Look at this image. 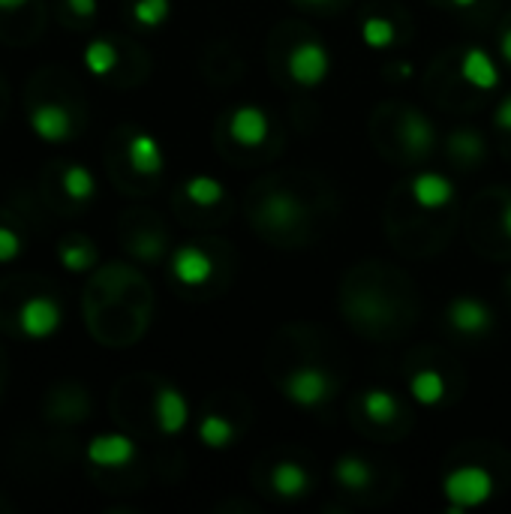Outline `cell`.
<instances>
[{"instance_id":"obj_13","label":"cell","mask_w":511,"mask_h":514,"mask_svg":"<svg viewBox=\"0 0 511 514\" xmlns=\"http://www.w3.org/2000/svg\"><path fill=\"white\" fill-rule=\"evenodd\" d=\"M262 220L271 223L274 229H292L304 220V202L286 190H274L262 202Z\"/></svg>"},{"instance_id":"obj_10","label":"cell","mask_w":511,"mask_h":514,"mask_svg":"<svg viewBox=\"0 0 511 514\" xmlns=\"http://www.w3.org/2000/svg\"><path fill=\"white\" fill-rule=\"evenodd\" d=\"M31 130L43 142H64L73 136V118L64 106L58 103H43L31 112Z\"/></svg>"},{"instance_id":"obj_6","label":"cell","mask_w":511,"mask_h":514,"mask_svg":"<svg viewBox=\"0 0 511 514\" xmlns=\"http://www.w3.org/2000/svg\"><path fill=\"white\" fill-rule=\"evenodd\" d=\"M133 457H136V442L124 433H103V436H94L88 445V460L106 469L127 466Z\"/></svg>"},{"instance_id":"obj_26","label":"cell","mask_w":511,"mask_h":514,"mask_svg":"<svg viewBox=\"0 0 511 514\" xmlns=\"http://www.w3.org/2000/svg\"><path fill=\"white\" fill-rule=\"evenodd\" d=\"M58 256H61L64 268H70V271H88L97 262V250L91 244H85V241H67V244H61V253Z\"/></svg>"},{"instance_id":"obj_25","label":"cell","mask_w":511,"mask_h":514,"mask_svg":"<svg viewBox=\"0 0 511 514\" xmlns=\"http://www.w3.org/2000/svg\"><path fill=\"white\" fill-rule=\"evenodd\" d=\"M64 190L70 199H91L94 190H97V181H94V172L88 166H70L64 172Z\"/></svg>"},{"instance_id":"obj_34","label":"cell","mask_w":511,"mask_h":514,"mask_svg":"<svg viewBox=\"0 0 511 514\" xmlns=\"http://www.w3.org/2000/svg\"><path fill=\"white\" fill-rule=\"evenodd\" d=\"M25 4H28V0H0V10H19Z\"/></svg>"},{"instance_id":"obj_3","label":"cell","mask_w":511,"mask_h":514,"mask_svg":"<svg viewBox=\"0 0 511 514\" xmlns=\"http://www.w3.org/2000/svg\"><path fill=\"white\" fill-rule=\"evenodd\" d=\"M331 73V55L322 43L316 40H301L292 52H289V76L301 85V88H316L328 79Z\"/></svg>"},{"instance_id":"obj_22","label":"cell","mask_w":511,"mask_h":514,"mask_svg":"<svg viewBox=\"0 0 511 514\" xmlns=\"http://www.w3.org/2000/svg\"><path fill=\"white\" fill-rule=\"evenodd\" d=\"M448 151H451V157H454L457 163L469 166V163L481 160L484 142H481V136H478L475 130H457V133H451V139H448Z\"/></svg>"},{"instance_id":"obj_17","label":"cell","mask_w":511,"mask_h":514,"mask_svg":"<svg viewBox=\"0 0 511 514\" xmlns=\"http://www.w3.org/2000/svg\"><path fill=\"white\" fill-rule=\"evenodd\" d=\"M334 475L340 484H346L349 490H364L373 484V466L358 457V454H343L337 463H334Z\"/></svg>"},{"instance_id":"obj_36","label":"cell","mask_w":511,"mask_h":514,"mask_svg":"<svg viewBox=\"0 0 511 514\" xmlns=\"http://www.w3.org/2000/svg\"><path fill=\"white\" fill-rule=\"evenodd\" d=\"M304 4H313V7H319V4H328V0H304Z\"/></svg>"},{"instance_id":"obj_2","label":"cell","mask_w":511,"mask_h":514,"mask_svg":"<svg viewBox=\"0 0 511 514\" xmlns=\"http://www.w3.org/2000/svg\"><path fill=\"white\" fill-rule=\"evenodd\" d=\"M331 391H334V379H331V373L322 370V367H298V370H292V373L286 376V382H283V394H286L295 406H304V409L325 403V400L331 397Z\"/></svg>"},{"instance_id":"obj_21","label":"cell","mask_w":511,"mask_h":514,"mask_svg":"<svg viewBox=\"0 0 511 514\" xmlns=\"http://www.w3.org/2000/svg\"><path fill=\"white\" fill-rule=\"evenodd\" d=\"M184 193H187V199H190L193 205H199V208H211V205H217V202L226 196L223 184H220L217 178H211V175H196V178H190L187 187H184Z\"/></svg>"},{"instance_id":"obj_30","label":"cell","mask_w":511,"mask_h":514,"mask_svg":"<svg viewBox=\"0 0 511 514\" xmlns=\"http://www.w3.org/2000/svg\"><path fill=\"white\" fill-rule=\"evenodd\" d=\"M160 253H163V244H160V241H154V238H151V241H139V244H136V256H142V259H157Z\"/></svg>"},{"instance_id":"obj_35","label":"cell","mask_w":511,"mask_h":514,"mask_svg":"<svg viewBox=\"0 0 511 514\" xmlns=\"http://www.w3.org/2000/svg\"><path fill=\"white\" fill-rule=\"evenodd\" d=\"M451 4H454V7H475L478 0H451Z\"/></svg>"},{"instance_id":"obj_14","label":"cell","mask_w":511,"mask_h":514,"mask_svg":"<svg viewBox=\"0 0 511 514\" xmlns=\"http://www.w3.org/2000/svg\"><path fill=\"white\" fill-rule=\"evenodd\" d=\"M433 124L421 115V112H406L400 121V142L412 157H424L433 148Z\"/></svg>"},{"instance_id":"obj_8","label":"cell","mask_w":511,"mask_h":514,"mask_svg":"<svg viewBox=\"0 0 511 514\" xmlns=\"http://www.w3.org/2000/svg\"><path fill=\"white\" fill-rule=\"evenodd\" d=\"M154 415H157L160 430L169 433V436H175V433H181V430L187 427V421H190V403H187V397H184L178 388L163 385V388L157 391V397H154Z\"/></svg>"},{"instance_id":"obj_32","label":"cell","mask_w":511,"mask_h":514,"mask_svg":"<svg viewBox=\"0 0 511 514\" xmlns=\"http://www.w3.org/2000/svg\"><path fill=\"white\" fill-rule=\"evenodd\" d=\"M499 55H502V61L511 67V28H505L502 37H499Z\"/></svg>"},{"instance_id":"obj_12","label":"cell","mask_w":511,"mask_h":514,"mask_svg":"<svg viewBox=\"0 0 511 514\" xmlns=\"http://www.w3.org/2000/svg\"><path fill=\"white\" fill-rule=\"evenodd\" d=\"M409 190H412V199L421 208H427V211H439V208L451 205V199H454V184L445 175H439V172H421V175H415Z\"/></svg>"},{"instance_id":"obj_24","label":"cell","mask_w":511,"mask_h":514,"mask_svg":"<svg viewBox=\"0 0 511 514\" xmlns=\"http://www.w3.org/2000/svg\"><path fill=\"white\" fill-rule=\"evenodd\" d=\"M85 67L94 73V76H106L118 67V52L112 43L106 40H94L88 49H85Z\"/></svg>"},{"instance_id":"obj_1","label":"cell","mask_w":511,"mask_h":514,"mask_svg":"<svg viewBox=\"0 0 511 514\" xmlns=\"http://www.w3.org/2000/svg\"><path fill=\"white\" fill-rule=\"evenodd\" d=\"M442 490H445L451 505H460L466 511V508L484 505L493 496L496 481H493V475L484 466H457V469H451L445 475Z\"/></svg>"},{"instance_id":"obj_9","label":"cell","mask_w":511,"mask_h":514,"mask_svg":"<svg viewBox=\"0 0 511 514\" xmlns=\"http://www.w3.org/2000/svg\"><path fill=\"white\" fill-rule=\"evenodd\" d=\"M229 136L244 148H259L268 139V115L259 106H238L229 118Z\"/></svg>"},{"instance_id":"obj_27","label":"cell","mask_w":511,"mask_h":514,"mask_svg":"<svg viewBox=\"0 0 511 514\" xmlns=\"http://www.w3.org/2000/svg\"><path fill=\"white\" fill-rule=\"evenodd\" d=\"M172 13V4L169 0H136V7H133V16L139 25L145 28H157L169 19Z\"/></svg>"},{"instance_id":"obj_11","label":"cell","mask_w":511,"mask_h":514,"mask_svg":"<svg viewBox=\"0 0 511 514\" xmlns=\"http://www.w3.org/2000/svg\"><path fill=\"white\" fill-rule=\"evenodd\" d=\"M460 76L478 91H493L499 85V67L481 46H469L460 58Z\"/></svg>"},{"instance_id":"obj_4","label":"cell","mask_w":511,"mask_h":514,"mask_svg":"<svg viewBox=\"0 0 511 514\" xmlns=\"http://www.w3.org/2000/svg\"><path fill=\"white\" fill-rule=\"evenodd\" d=\"M448 322L454 331L475 337V334H484L493 328V310L472 295H460L448 304Z\"/></svg>"},{"instance_id":"obj_16","label":"cell","mask_w":511,"mask_h":514,"mask_svg":"<svg viewBox=\"0 0 511 514\" xmlns=\"http://www.w3.org/2000/svg\"><path fill=\"white\" fill-rule=\"evenodd\" d=\"M127 157H130V166L139 175H160L163 172V151H160L157 139L148 136V133H139V136L130 139Z\"/></svg>"},{"instance_id":"obj_18","label":"cell","mask_w":511,"mask_h":514,"mask_svg":"<svg viewBox=\"0 0 511 514\" xmlns=\"http://www.w3.org/2000/svg\"><path fill=\"white\" fill-rule=\"evenodd\" d=\"M409 391L421 406H436L445 397V379L436 370H418L409 379Z\"/></svg>"},{"instance_id":"obj_5","label":"cell","mask_w":511,"mask_h":514,"mask_svg":"<svg viewBox=\"0 0 511 514\" xmlns=\"http://www.w3.org/2000/svg\"><path fill=\"white\" fill-rule=\"evenodd\" d=\"M19 325L28 337L43 340L61 328V307L52 298H28L19 310Z\"/></svg>"},{"instance_id":"obj_31","label":"cell","mask_w":511,"mask_h":514,"mask_svg":"<svg viewBox=\"0 0 511 514\" xmlns=\"http://www.w3.org/2000/svg\"><path fill=\"white\" fill-rule=\"evenodd\" d=\"M70 10L79 13V16H94L97 13V0H70Z\"/></svg>"},{"instance_id":"obj_33","label":"cell","mask_w":511,"mask_h":514,"mask_svg":"<svg viewBox=\"0 0 511 514\" xmlns=\"http://www.w3.org/2000/svg\"><path fill=\"white\" fill-rule=\"evenodd\" d=\"M499 223H502V232H505V235L511 238V202H508V205L502 208V220H499Z\"/></svg>"},{"instance_id":"obj_23","label":"cell","mask_w":511,"mask_h":514,"mask_svg":"<svg viewBox=\"0 0 511 514\" xmlns=\"http://www.w3.org/2000/svg\"><path fill=\"white\" fill-rule=\"evenodd\" d=\"M361 40H364L367 49H388V46L397 40V31H394V25H391L388 19L370 16V19H364V25H361Z\"/></svg>"},{"instance_id":"obj_19","label":"cell","mask_w":511,"mask_h":514,"mask_svg":"<svg viewBox=\"0 0 511 514\" xmlns=\"http://www.w3.org/2000/svg\"><path fill=\"white\" fill-rule=\"evenodd\" d=\"M361 403H364L367 418L376 421V424H388L400 412V403H397V397L388 388H370V391H364V400Z\"/></svg>"},{"instance_id":"obj_28","label":"cell","mask_w":511,"mask_h":514,"mask_svg":"<svg viewBox=\"0 0 511 514\" xmlns=\"http://www.w3.org/2000/svg\"><path fill=\"white\" fill-rule=\"evenodd\" d=\"M19 253H22V238L13 229L0 226V262H13Z\"/></svg>"},{"instance_id":"obj_20","label":"cell","mask_w":511,"mask_h":514,"mask_svg":"<svg viewBox=\"0 0 511 514\" xmlns=\"http://www.w3.org/2000/svg\"><path fill=\"white\" fill-rule=\"evenodd\" d=\"M199 439L208 448H229L235 442V424L226 415H205L199 424Z\"/></svg>"},{"instance_id":"obj_37","label":"cell","mask_w":511,"mask_h":514,"mask_svg":"<svg viewBox=\"0 0 511 514\" xmlns=\"http://www.w3.org/2000/svg\"><path fill=\"white\" fill-rule=\"evenodd\" d=\"M508 286H511V280H508Z\"/></svg>"},{"instance_id":"obj_7","label":"cell","mask_w":511,"mask_h":514,"mask_svg":"<svg viewBox=\"0 0 511 514\" xmlns=\"http://www.w3.org/2000/svg\"><path fill=\"white\" fill-rule=\"evenodd\" d=\"M172 274L184 286H205L214 277V259L202 247H181L172 256Z\"/></svg>"},{"instance_id":"obj_29","label":"cell","mask_w":511,"mask_h":514,"mask_svg":"<svg viewBox=\"0 0 511 514\" xmlns=\"http://www.w3.org/2000/svg\"><path fill=\"white\" fill-rule=\"evenodd\" d=\"M493 121H496V127H499V130H508V133H511V97H505V100L499 103V109H496Z\"/></svg>"},{"instance_id":"obj_15","label":"cell","mask_w":511,"mask_h":514,"mask_svg":"<svg viewBox=\"0 0 511 514\" xmlns=\"http://www.w3.org/2000/svg\"><path fill=\"white\" fill-rule=\"evenodd\" d=\"M271 487L277 490V496L283 499H298L307 493L310 487V472L295 463V460H280L274 469H271Z\"/></svg>"}]
</instances>
